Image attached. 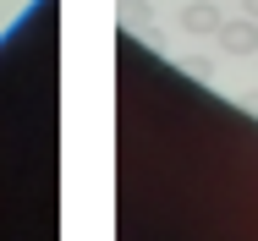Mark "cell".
Segmentation results:
<instances>
[{"label": "cell", "instance_id": "6da1fadb", "mask_svg": "<svg viewBox=\"0 0 258 241\" xmlns=\"http://www.w3.org/2000/svg\"><path fill=\"white\" fill-rule=\"evenodd\" d=\"M214 33H220V49H225V55H236V60L258 55V17H247V11H242V17H225Z\"/></svg>", "mask_w": 258, "mask_h": 241}, {"label": "cell", "instance_id": "7a4b0ae2", "mask_svg": "<svg viewBox=\"0 0 258 241\" xmlns=\"http://www.w3.org/2000/svg\"><path fill=\"white\" fill-rule=\"evenodd\" d=\"M225 17H220V6L214 0H192V6H181V28L187 33H214Z\"/></svg>", "mask_w": 258, "mask_h": 241}, {"label": "cell", "instance_id": "3957f363", "mask_svg": "<svg viewBox=\"0 0 258 241\" xmlns=\"http://www.w3.org/2000/svg\"><path fill=\"white\" fill-rule=\"evenodd\" d=\"M121 17L132 22V28H143L149 39L159 44V33H154V11H149V0H121Z\"/></svg>", "mask_w": 258, "mask_h": 241}, {"label": "cell", "instance_id": "277c9868", "mask_svg": "<svg viewBox=\"0 0 258 241\" xmlns=\"http://www.w3.org/2000/svg\"><path fill=\"white\" fill-rule=\"evenodd\" d=\"M181 66H187V77H198V83H209V77H214V66H209L204 55H187Z\"/></svg>", "mask_w": 258, "mask_h": 241}, {"label": "cell", "instance_id": "5b68a950", "mask_svg": "<svg viewBox=\"0 0 258 241\" xmlns=\"http://www.w3.org/2000/svg\"><path fill=\"white\" fill-rule=\"evenodd\" d=\"M242 104H247V110L258 115V88H247V94H242Z\"/></svg>", "mask_w": 258, "mask_h": 241}, {"label": "cell", "instance_id": "8992f818", "mask_svg": "<svg viewBox=\"0 0 258 241\" xmlns=\"http://www.w3.org/2000/svg\"><path fill=\"white\" fill-rule=\"evenodd\" d=\"M242 6H247V17H258V0H242Z\"/></svg>", "mask_w": 258, "mask_h": 241}]
</instances>
